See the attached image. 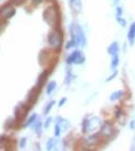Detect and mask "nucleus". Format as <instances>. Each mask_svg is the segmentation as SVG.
<instances>
[{
	"label": "nucleus",
	"instance_id": "obj_30",
	"mask_svg": "<svg viewBox=\"0 0 135 151\" xmlns=\"http://www.w3.org/2000/svg\"><path fill=\"white\" fill-rule=\"evenodd\" d=\"M51 122H52V119H51V118H48L47 119V120H46V123H45V128H50V124H51Z\"/></svg>",
	"mask_w": 135,
	"mask_h": 151
},
{
	"label": "nucleus",
	"instance_id": "obj_37",
	"mask_svg": "<svg viewBox=\"0 0 135 151\" xmlns=\"http://www.w3.org/2000/svg\"><path fill=\"white\" fill-rule=\"evenodd\" d=\"M117 1H118V0H114V3H117Z\"/></svg>",
	"mask_w": 135,
	"mask_h": 151
},
{
	"label": "nucleus",
	"instance_id": "obj_31",
	"mask_svg": "<svg viewBox=\"0 0 135 151\" xmlns=\"http://www.w3.org/2000/svg\"><path fill=\"white\" fill-rule=\"evenodd\" d=\"M65 103H66V98H62V99L60 100V103H58V105H60V106H62V105H63V104H65Z\"/></svg>",
	"mask_w": 135,
	"mask_h": 151
},
{
	"label": "nucleus",
	"instance_id": "obj_33",
	"mask_svg": "<svg viewBox=\"0 0 135 151\" xmlns=\"http://www.w3.org/2000/svg\"><path fill=\"white\" fill-rule=\"evenodd\" d=\"M43 1V0H32V3L35 4V5H38V4H41Z\"/></svg>",
	"mask_w": 135,
	"mask_h": 151
},
{
	"label": "nucleus",
	"instance_id": "obj_11",
	"mask_svg": "<svg viewBox=\"0 0 135 151\" xmlns=\"http://www.w3.org/2000/svg\"><path fill=\"white\" fill-rule=\"evenodd\" d=\"M86 142L88 144V145H95V144H98L99 142V135L98 134H95V135H91V136H87L86 137Z\"/></svg>",
	"mask_w": 135,
	"mask_h": 151
},
{
	"label": "nucleus",
	"instance_id": "obj_24",
	"mask_svg": "<svg viewBox=\"0 0 135 151\" xmlns=\"http://www.w3.org/2000/svg\"><path fill=\"white\" fill-rule=\"evenodd\" d=\"M61 125L58 124V123H56V125H55V136L56 137H58L60 135H61Z\"/></svg>",
	"mask_w": 135,
	"mask_h": 151
},
{
	"label": "nucleus",
	"instance_id": "obj_3",
	"mask_svg": "<svg viewBox=\"0 0 135 151\" xmlns=\"http://www.w3.org/2000/svg\"><path fill=\"white\" fill-rule=\"evenodd\" d=\"M62 41H63V37H62V32H61L60 27H55L48 34V45L51 46V48L58 51V50L61 48Z\"/></svg>",
	"mask_w": 135,
	"mask_h": 151
},
{
	"label": "nucleus",
	"instance_id": "obj_15",
	"mask_svg": "<svg viewBox=\"0 0 135 151\" xmlns=\"http://www.w3.org/2000/svg\"><path fill=\"white\" fill-rule=\"evenodd\" d=\"M124 96V92L123 91H117V92H114L110 94V100H118L120 98H123Z\"/></svg>",
	"mask_w": 135,
	"mask_h": 151
},
{
	"label": "nucleus",
	"instance_id": "obj_17",
	"mask_svg": "<svg viewBox=\"0 0 135 151\" xmlns=\"http://www.w3.org/2000/svg\"><path fill=\"white\" fill-rule=\"evenodd\" d=\"M56 89V82L55 81H51L48 86H47V89H46V93L48 94V96H51V94L53 93V91Z\"/></svg>",
	"mask_w": 135,
	"mask_h": 151
},
{
	"label": "nucleus",
	"instance_id": "obj_8",
	"mask_svg": "<svg viewBox=\"0 0 135 151\" xmlns=\"http://www.w3.org/2000/svg\"><path fill=\"white\" fill-rule=\"evenodd\" d=\"M40 91H41V89H38V88H36V87L32 88V89L30 91L29 96H27V103H29V105H32V104L36 102L38 94H40Z\"/></svg>",
	"mask_w": 135,
	"mask_h": 151
},
{
	"label": "nucleus",
	"instance_id": "obj_10",
	"mask_svg": "<svg viewBox=\"0 0 135 151\" xmlns=\"http://www.w3.org/2000/svg\"><path fill=\"white\" fill-rule=\"evenodd\" d=\"M128 41H129L130 45H134V42H135V22L131 24V26L129 27V31H128Z\"/></svg>",
	"mask_w": 135,
	"mask_h": 151
},
{
	"label": "nucleus",
	"instance_id": "obj_4",
	"mask_svg": "<svg viewBox=\"0 0 135 151\" xmlns=\"http://www.w3.org/2000/svg\"><path fill=\"white\" fill-rule=\"evenodd\" d=\"M84 61H86L84 53L81 51H74L66 58L67 65H82Z\"/></svg>",
	"mask_w": 135,
	"mask_h": 151
},
{
	"label": "nucleus",
	"instance_id": "obj_1",
	"mask_svg": "<svg viewBox=\"0 0 135 151\" xmlns=\"http://www.w3.org/2000/svg\"><path fill=\"white\" fill-rule=\"evenodd\" d=\"M43 20L53 27H60V11L57 6H48L43 11Z\"/></svg>",
	"mask_w": 135,
	"mask_h": 151
},
{
	"label": "nucleus",
	"instance_id": "obj_5",
	"mask_svg": "<svg viewBox=\"0 0 135 151\" xmlns=\"http://www.w3.org/2000/svg\"><path fill=\"white\" fill-rule=\"evenodd\" d=\"M29 110H30V105L26 106L25 104H19L15 108V119L19 122V120H21V119L26 118Z\"/></svg>",
	"mask_w": 135,
	"mask_h": 151
},
{
	"label": "nucleus",
	"instance_id": "obj_35",
	"mask_svg": "<svg viewBox=\"0 0 135 151\" xmlns=\"http://www.w3.org/2000/svg\"><path fill=\"white\" fill-rule=\"evenodd\" d=\"M3 30V27H1V25H0V31H1Z\"/></svg>",
	"mask_w": 135,
	"mask_h": 151
},
{
	"label": "nucleus",
	"instance_id": "obj_26",
	"mask_svg": "<svg viewBox=\"0 0 135 151\" xmlns=\"http://www.w3.org/2000/svg\"><path fill=\"white\" fill-rule=\"evenodd\" d=\"M73 47H77V43L73 40H71L69 42H67V45H66V48L67 50H71V48H73Z\"/></svg>",
	"mask_w": 135,
	"mask_h": 151
},
{
	"label": "nucleus",
	"instance_id": "obj_36",
	"mask_svg": "<svg viewBox=\"0 0 135 151\" xmlns=\"http://www.w3.org/2000/svg\"><path fill=\"white\" fill-rule=\"evenodd\" d=\"M72 1H76V0H71V3H72Z\"/></svg>",
	"mask_w": 135,
	"mask_h": 151
},
{
	"label": "nucleus",
	"instance_id": "obj_20",
	"mask_svg": "<svg viewBox=\"0 0 135 151\" xmlns=\"http://www.w3.org/2000/svg\"><path fill=\"white\" fill-rule=\"evenodd\" d=\"M115 118H117L118 120H121V123H124V113L120 108L115 109Z\"/></svg>",
	"mask_w": 135,
	"mask_h": 151
},
{
	"label": "nucleus",
	"instance_id": "obj_19",
	"mask_svg": "<svg viewBox=\"0 0 135 151\" xmlns=\"http://www.w3.org/2000/svg\"><path fill=\"white\" fill-rule=\"evenodd\" d=\"M119 65V56L118 53L117 55H113V58H112V63H110V67H112V70H115V68L118 67Z\"/></svg>",
	"mask_w": 135,
	"mask_h": 151
},
{
	"label": "nucleus",
	"instance_id": "obj_2",
	"mask_svg": "<svg viewBox=\"0 0 135 151\" xmlns=\"http://www.w3.org/2000/svg\"><path fill=\"white\" fill-rule=\"evenodd\" d=\"M69 32H71V36H72V40L77 43V46H83L84 47L87 45V40H86L84 32H83L82 27L79 26L78 24L73 22L72 25H71L69 26Z\"/></svg>",
	"mask_w": 135,
	"mask_h": 151
},
{
	"label": "nucleus",
	"instance_id": "obj_18",
	"mask_svg": "<svg viewBox=\"0 0 135 151\" xmlns=\"http://www.w3.org/2000/svg\"><path fill=\"white\" fill-rule=\"evenodd\" d=\"M9 137L6 136V135H1L0 136V149H4L6 145H8L9 144Z\"/></svg>",
	"mask_w": 135,
	"mask_h": 151
},
{
	"label": "nucleus",
	"instance_id": "obj_12",
	"mask_svg": "<svg viewBox=\"0 0 135 151\" xmlns=\"http://www.w3.org/2000/svg\"><path fill=\"white\" fill-rule=\"evenodd\" d=\"M107 51H108L109 55H112V56H113V55H117V53L119 52V45H118V42H113L112 45L108 47Z\"/></svg>",
	"mask_w": 135,
	"mask_h": 151
},
{
	"label": "nucleus",
	"instance_id": "obj_7",
	"mask_svg": "<svg viewBox=\"0 0 135 151\" xmlns=\"http://www.w3.org/2000/svg\"><path fill=\"white\" fill-rule=\"evenodd\" d=\"M113 133H114V127H113L112 123L104 122L102 124V127H100V135L105 136V137H110L113 135Z\"/></svg>",
	"mask_w": 135,
	"mask_h": 151
},
{
	"label": "nucleus",
	"instance_id": "obj_27",
	"mask_svg": "<svg viewBox=\"0 0 135 151\" xmlns=\"http://www.w3.org/2000/svg\"><path fill=\"white\" fill-rule=\"evenodd\" d=\"M117 21H118V24L121 25V26H125V25H126V21L124 20V19H121V16L120 17H117Z\"/></svg>",
	"mask_w": 135,
	"mask_h": 151
},
{
	"label": "nucleus",
	"instance_id": "obj_14",
	"mask_svg": "<svg viewBox=\"0 0 135 151\" xmlns=\"http://www.w3.org/2000/svg\"><path fill=\"white\" fill-rule=\"evenodd\" d=\"M34 127H32V130L35 131V133L37 135H41V131H42V123L41 122H36L32 124Z\"/></svg>",
	"mask_w": 135,
	"mask_h": 151
},
{
	"label": "nucleus",
	"instance_id": "obj_34",
	"mask_svg": "<svg viewBox=\"0 0 135 151\" xmlns=\"http://www.w3.org/2000/svg\"><path fill=\"white\" fill-rule=\"evenodd\" d=\"M130 129H135V122H131L130 123Z\"/></svg>",
	"mask_w": 135,
	"mask_h": 151
},
{
	"label": "nucleus",
	"instance_id": "obj_6",
	"mask_svg": "<svg viewBox=\"0 0 135 151\" xmlns=\"http://www.w3.org/2000/svg\"><path fill=\"white\" fill-rule=\"evenodd\" d=\"M15 12H16V9L14 8V6L5 5L0 9V17H3L4 20H8V19H10L11 16L15 15Z\"/></svg>",
	"mask_w": 135,
	"mask_h": 151
},
{
	"label": "nucleus",
	"instance_id": "obj_22",
	"mask_svg": "<svg viewBox=\"0 0 135 151\" xmlns=\"http://www.w3.org/2000/svg\"><path fill=\"white\" fill-rule=\"evenodd\" d=\"M72 6H73V9L78 12L81 11L82 9V4H81V0H76V1H72Z\"/></svg>",
	"mask_w": 135,
	"mask_h": 151
},
{
	"label": "nucleus",
	"instance_id": "obj_25",
	"mask_svg": "<svg viewBox=\"0 0 135 151\" xmlns=\"http://www.w3.org/2000/svg\"><path fill=\"white\" fill-rule=\"evenodd\" d=\"M72 79H73V74L71 73V70L68 68V70H67V78H66V84H69V83H71V81H72Z\"/></svg>",
	"mask_w": 135,
	"mask_h": 151
},
{
	"label": "nucleus",
	"instance_id": "obj_23",
	"mask_svg": "<svg viewBox=\"0 0 135 151\" xmlns=\"http://www.w3.org/2000/svg\"><path fill=\"white\" fill-rule=\"evenodd\" d=\"M55 105V100H51L50 103H47V105H46V108H45V110H43V113L45 114H48L50 113V110L52 109V106Z\"/></svg>",
	"mask_w": 135,
	"mask_h": 151
},
{
	"label": "nucleus",
	"instance_id": "obj_16",
	"mask_svg": "<svg viewBox=\"0 0 135 151\" xmlns=\"http://www.w3.org/2000/svg\"><path fill=\"white\" fill-rule=\"evenodd\" d=\"M36 120H37V115H36V114H32V115H31V116L27 119V120H26V123L24 124V127H22V128H27V127H30V125H32Z\"/></svg>",
	"mask_w": 135,
	"mask_h": 151
},
{
	"label": "nucleus",
	"instance_id": "obj_13",
	"mask_svg": "<svg viewBox=\"0 0 135 151\" xmlns=\"http://www.w3.org/2000/svg\"><path fill=\"white\" fill-rule=\"evenodd\" d=\"M16 119H12V118H9V119H6V122L4 123V128L5 129H12L15 127V124H16Z\"/></svg>",
	"mask_w": 135,
	"mask_h": 151
},
{
	"label": "nucleus",
	"instance_id": "obj_29",
	"mask_svg": "<svg viewBox=\"0 0 135 151\" xmlns=\"http://www.w3.org/2000/svg\"><path fill=\"white\" fill-rule=\"evenodd\" d=\"M25 145H26V139H25V137H22L21 141H20V147H21V149H24V147H25Z\"/></svg>",
	"mask_w": 135,
	"mask_h": 151
},
{
	"label": "nucleus",
	"instance_id": "obj_32",
	"mask_svg": "<svg viewBox=\"0 0 135 151\" xmlns=\"http://www.w3.org/2000/svg\"><path fill=\"white\" fill-rule=\"evenodd\" d=\"M115 76H117V72H114V73H113V74L110 76V77H109V78L107 79V82H109V81H112V79H113V78L115 77Z\"/></svg>",
	"mask_w": 135,
	"mask_h": 151
},
{
	"label": "nucleus",
	"instance_id": "obj_9",
	"mask_svg": "<svg viewBox=\"0 0 135 151\" xmlns=\"http://www.w3.org/2000/svg\"><path fill=\"white\" fill-rule=\"evenodd\" d=\"M50 74V71L48 70H46V71H43L41 74H40V77H38V79H37V83H36V88H38V89H41V88L43 87V84H45V81L47 79V76Z\"/></svg>",
	"mask_w": 135,
	"mask_h": 151
},
{
	"label": "nucleus",
	"instance_id": "obj_21",
	"mask_svg": "<svg viewBox=\"0 0 135 151\" xmlns=\"http://www.w3.org/2000/svg\"><path fill=\"white\" fill-rule=\"evenodd\" d=\"M56 144H57V140L56 139H48V141H47V145H46V149L47 150H52V149H55V146H56Z\"/></svg>",
	"mask_w": 135,
	"mask_h": 151
},
{
	"label": "nucleus",
	"instance_id": "obj_28",
	"mask_svg": "<svg viewBox=\"0 0 135 151\" xmlns=\"http://www.w3.org/2000/svg\"><path fill=\"white\" fill-rule=\"evenodd\" d=\"M121 12H123L121 8H120V6H117V14H115V17H120L121 16Z\"/></svg>",
	"mask_w": 135,
	"mask_h": 151
}]
</instances>
